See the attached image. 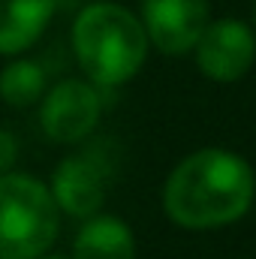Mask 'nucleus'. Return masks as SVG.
Segmentation results:
<instances>
[{
  "mask_svg": "<svg viewBox=\"0 0 256 259\" xmlns=\"http://www.w3.org/2000/svg\"><path fill=\"white\" fill-rule=\"evenodd\" d=\"M256 199L250 163L226 148H199L187 154L163 184L166 217L193 232L220 229L241 220Z\"/></svg>",
  "mask_w": 256,
  "mask_h": 259,
  "instance_id": "1",
  "label": "nucleus"
},
{
  "mask_svg": "<svg viewBox=\"0 0 256 259\" xmlns=\"http://www.w3.org/2000/svg\"><path fill=\"white\" fill-rule=\"evenodd\" d=\"M148 36L127 6L97 0L72 21V52L84 78L97 88H121L139 75L148 58Z\"/></svg>",
  "mask_w": 256,
  "mask_h": 259,
  "instance_id": "2",
  "label": "nucleus"
},
{
  "mask_svg": "<svg viewBox=\"0 0 256 259\" xmlns=\"http://www.w3.org/2000/svg\"><path fill=\"white\" fill-rule=\"evenodd\" d=\"M61 229V208L46 181L27 172L0 175V259H39Z\"/></svg>",
  "mask_w": 256,
  "mask_h": 259,
  "instance_id": "3",
  "label": "nucleus"
},
{
  "mask_svg": "<svg viewBox=\"0 0 256 259\" xmlns=\"http://www.w3.org/2000/svg\"><path fill=\"white\" fill-rule=\"evenodd\" d=\"M103 115L100 88L81 78H64L39 100V127L58 145L84 142Z\"/></svg>",
  "mask_w": 256,
  "mask_h": 259,
  "instance_id": "4",
  "label": "nucleus"
},
{
  "mask_svg": "<svg viewBox=\"0 0 256 259\" xmlns=\"http://www.w3.org/2000/svg\"><path fill=\"white\" fill-rule=\"evenodd\" d=\"M196 66L205 78L229 84L250 72L256 61V33L238 18L208 21L193 46Z\"/></svg>",
  "mask_w": 256,
  "mask_h": 259,
  "instance_id": "5",
  "label": "nucleus"
},
{
  "mask_svg": "<svg viewBox=\"0 0 256 259\" xmlns=\"http://www.w3.org/2000/svg\"><path fill=\"white\" fill-rule=\"evenodd\" d=\"M61 214L88 220L103 211L106 190H109V163L97 151H81L64 157L49 181Z\"/></svg>",
  "mask_w": 256,
  "mask_h": 259,
  "instance_id": "6",
  "label": "nucleus"
},
{
  "mask_svg": "<svg viewBox=\"0 0 256 259\" xmlns=\"http://www.w3.org/2000/svg\"><path fill=\"white\" fill-rule=\"evenodd\" d=\"M148 42L163 55H187L208 24V0H142Z\"/></svg>",
  "mask_w": 256,
  "mask_h": 259,
  "instance_id": "7",
  "label": "nucleus"
},
{
  "mask_svg": "<svg viewBox=\"0 0 256 259\" xmlns=\"http://www.w3.org/2000/svg\"><path fill=\"white\" fill-rule=\"evenodd\" d=\"M58 0H0V58L24 55L46 33Z\"/></svg>",
  "mask_w": 256,
  "mask_h": 259,
  "instance_id": "8",
  "label": "nucleus"
},
{
  "mask_svg": "<svg viewBox=\"0 0 256 259\" xmlns=\"http://www.w3.org/2000/svg\"><path fill=\"white\" fill-rule=\"evenodd\" d=\"M69 259H136V235L115 214H94L81 223Z\"/></svg>",
  "mask_w": 256,
  "mask_h": 259,
  "instance_id": "9",
  "label": "nucleus"
},
{
  "mask_svg": "<svg viewBox=\"0 0 256 259\" xmlns=\"http://www.w3.org/2000/svg\"><path fill=\"white\" fill-rule=\"evenodd\" d=\"M46 94V69L36 61L15 58L0 69V100L15 109H27L39 103Z\"/></svg>",
  "mask_w": 256,
  "mask_h": 259,
  "instance_id": "10",
  "label": "nucleus"
},
{
  "mask_svg": "<svg viewBox=\"0 0 256 259\" xmlns=\"http://www.w3.org/2000/svg\"><path fill=\"white\" fill-rule=\"evenodd\" d=\"M18 163V139L9 130H0V175L12 172Z\"/></svg>",
  "mask_w": 256,
  "mask_h": 259,
  "instance_id": "11",
  "label": "nucleus"
},
{
  "mask_svg": "<svg viewBox=\"0 0 256 259\" xmlns=\"http://www.w3.org/2000/svg\"><path fill=\"white\" fill-rule=\"evenodd\" d=\"M39 259H69V256H64V253H52V250H49V253H42Z\"/></svg>",
  "mask_w": 256,
  "mask_h": 259,
  "instance_id": "12",
  "label": "nucleus"
}]
</instances>
